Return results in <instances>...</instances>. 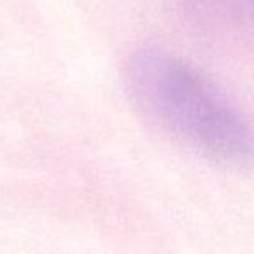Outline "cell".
<instances>
[{
	"label": "cell",
	"instance_id": "6da1fadb",
	"mask_svg": "<svg viewBox=\"0 0 254 254\" xmlns=\"http://www.w3.org/2000/svg\"><path fill=\"white\" fill-rule=\"evenodd\" d=\"M124 80L136 108L171 138L225 166L254 167L253 120L173 54L136 51Z\"/></svg>",
	"mask_w": 254,
	"mask_h": 254
},
{
	"label": "cell",
	"instance_id": "7a4b0ae2",
	"mask_svg": "<svg viewBox=\"0 0 254 254\" xmlns=\"http://www.w3.org/2000/svg\"><path fill=\"white\" fill-rule=\"evenodd\" d=\"M191 28L233 56L254 60V0H176Z\"/></svg>",
	"mask_w": 254,
	"mask_h": 254
}]
</instances>
